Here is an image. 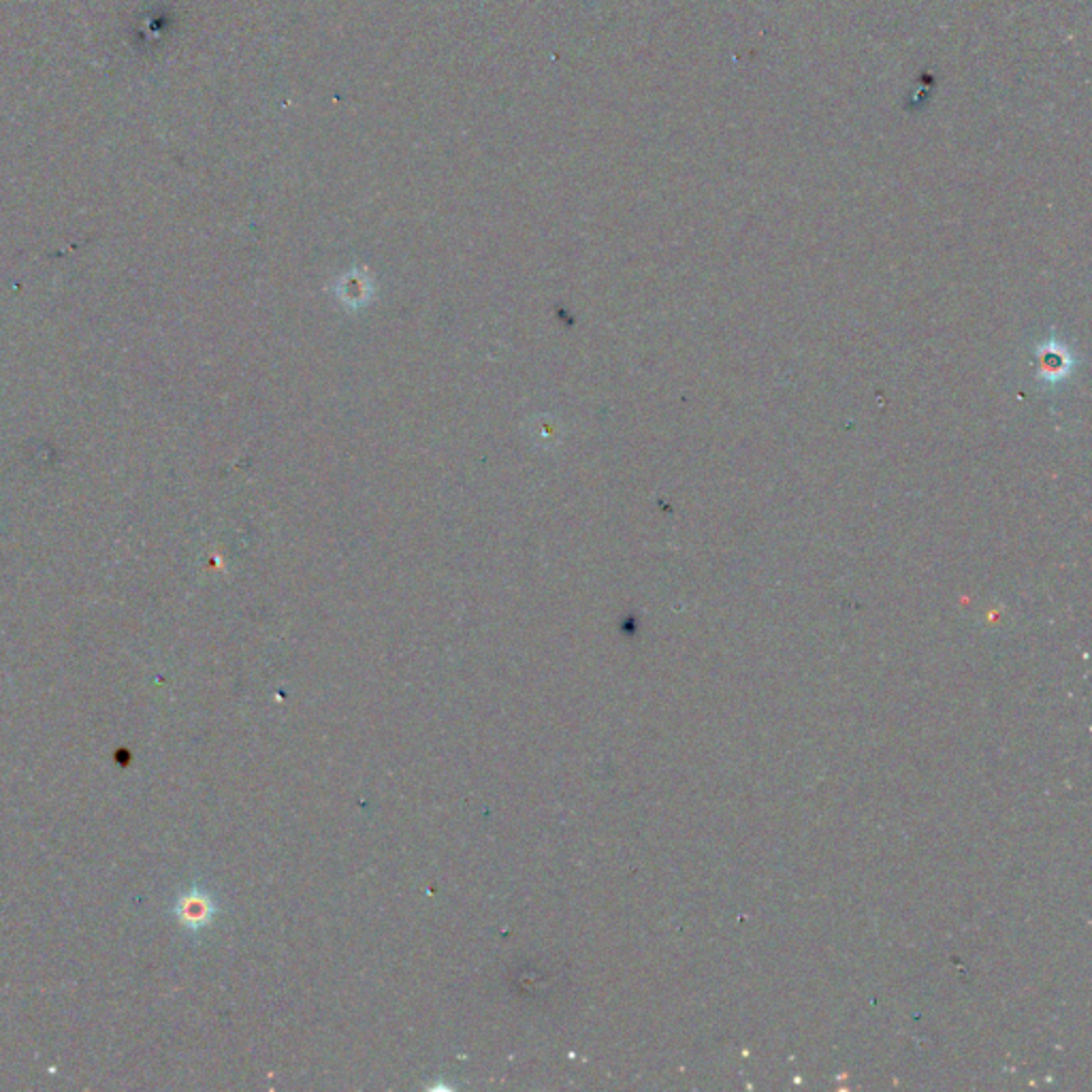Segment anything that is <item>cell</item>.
<instances>
[{"label":"cell","mask_w":1092,"mask_h":1092,"mask_svg":"<svg viewBox=\"0 0 1092 1092\" xmlns=\"http://www.w3.org/2000/svg\"><path fill=\"white\" fill-rule=\"evenodd\" d=\"M180 913H182V920L186 924L199 926V924H205L209 920L212 905H209V901L203 894H190L182 901Z\"/></svg>","instance_id":"6da1fadb"}]
</instances>
